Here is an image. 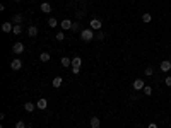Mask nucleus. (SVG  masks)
I'll list each match as a JSON object with an SVG mask.
<instances>
[{"label":"nucleus","mask_w":171,"mask_h":128,"mask_svg":"<svg viewBox=\"0 0 171 128\" xmlns=\"http://www.w3.org/2000/svg\"><path fill=\"white\" fill-rule=\"evenodd\" d=\"M144 87H146L144 79H135V80H134V91H142Z\"/></svg>","instance_id":"obj_5"},{"label":"nucleus","mask_w":171,"mask_h":128,"mask_svg":"<svg viewBox=\"0 0 171 128\" xmlns=\"http://www.w3.org/2000/svg\"><path fill=\"white\" fill-rule=\"evenodd\" d=\"M14 34H21L22 32V24H14Z\"/></svg>","instance_id":"obj_21"},{"label":"nucleus","mask_w":171,"mask_h":128,"mask_svg":"<svg viewBox=\"0 0 171 128\" xmlns=\"http://www.w3.org/2000/svg\"><path fill=\"white\" fill-rule=\"evenodd\" d=\"M12 51H14L15 55H21V53H24V44H22V43H15V44L12 46Z\"/></svg>","instance_id":"obj_8"},{"label":"nucleus","mask_w":171,"mask_h":128,"mask_svg":"<svg viewBox=\"0 0 171 128\" xmlns=\"http://www.w3.org/2000/svg\"><path fill=\"white\" fill-rule=\"evenodd\" d=\"M142 91H144V94H146V96H151V94H152V87H151V86H146Z\"/></svg>","instance_id":"obj_23"},{"label":"nucleus","mask_w":171,"mask_h":128,"mask_svg":"<svg viewBox=\"0 0 171 128\" xmlns=\"http://www.w3.org/2000/svg\"><path fill=\"white\" fill-rule=\"evenodd\" d=\"M15 128H26V123H24L22 120H19V121L15 123Z\"/></svg>","instance_id":"obj_26"},{"label":"nucleus","mask_w":171,"mask_h":128,"mask_svg":"<svg viewBox=\"0 0 171 128\" xmlns=\"http://www.w3.org/2000/svg\"><path fill=\"white\" fill-rule=\"evenodd\" d=\"M94 38H96V34H94V31H92L91 27L81 31V39H82V41H92Z\"/></svg>","instance_id":"obj_1"},{"label":"nucleus","mask_w":171,"mask_h":128,"mask_svg":"<svg viewBox=\"0 0 171 128\" xmlns=\"http://www.w3.org/2000/svg\"><path fill=\"white\" fill-rule=\"evenodd\" d=\"M72 24H74V22H72L70 19H63V21L60 22V27H62V31H70V29H72Z\"/></svg>","instance_id":"obj_4"},{"label":"nucleus","mask_w":171,"mask_h":128,"mask_svg":"<svg viewBox=\"0 0 171 128\" xmlns=\"http://www.w3.org/2000/svg\"><path fill=\"white\" fill-rule=\"evenodd\" d=\"M89 125H91V128H99V127H101V121H99V118L92 116L91 121H89Z\"/></svg>","instance_id":"obj_12"},{"label":"nucleus","mask_w":171,"mask_h":128,"mask_svg":"<svg viewBox=\"0 0 171 128\" xmlns=\"http://www.w3.org/2000/svg\"><path fill=\"white\" fill-rule=\"evenodd\" d=\"M48 26L53 29V27H57V26H58V21H57L55 17H50V19H48Z\"/></svg>","instance_id":"obj_18"},{"label":"nucleus","mask_w":171,"mask_h":128,"mask_svg":"<svg viewBox=\"0 0 171 128\" xmlns=\"http://www.w3.org/2000/svg\"><path fill=\"white\" fill-rule=\"evenodd\" d=\"M22 19H24V17H22L21 14H15V15L12 17V22H14V24H21V22H22Z\"/></svg>","instance_id":"obj_17"},{"label":"nucleus","mask_w":171,"mask_h":128,"mask_svg":"<svg viewBox=\"0 0 171 128\" xmlns=\"http://www.w3.org/2000/svg\"><path fill=\"white\" fill-rule=\"evenodd\" d=\"M27 34H29L31 38H36V36H38V27H36V26H29V27H27Z\"/></svg>","instance_id":"obj_13"},{"label":"nucleus","mask_w":171,"mask_h":128,"mask_svg":"<svg viewBox=\"0 0 171 128\" xmlns=\"http://www.w3.org/2000/svg\"><path fill=\"white\" fill-rule=\"evenodd\" d=\"M170 62H171V58H170Z\"/></svg>","instance_id":"obj_31"},{"label":"nucleus","mask_w":171,"mask_h":128,"mask_svg":"<svg viewBox=\"0 0 171 128\" xmlns=\"http://www.w3.org/2000/svg\"><path fill=\"white\" fill-rule=\"evenodd\" d=\"M152 74H154V68H152V67H147V68H146V75H147V77H151Z\"/></svg>","instance_id":"obj_25"},{"label":"nucleus","mask_w":171,"mask_h":128,"mask_svg":"<svg viewBox=\"0 0 171 128\" xmlns=\"http://www.w3.org/2000/svg\"><path fill=\"white\" fill-rule=\"evenodd\" d=\"M2 31H3V32H12V31H14V22H9V21L3 22V24H2Z\"/></svg>","instance_id":"obj_7"},{"label":"nucleus","mask_w":171,"mask_h":128,"mask_svg":"<svg viewBox=\"0 0 171 128\" xmlns=\"http://www.w3.org/2000/svg\"><path fill=\"white\" fill-rule=\"evenodd\" d=\"M89 26H91V29H92V31H101V27H103V22H101L99 19H91Z\"/></svg>","instance_id":"obj_3"},{"label":"nucleus","mask_w":171,"mask_h":128,"mask_svg":"<svg viewBox=\"0 0 171 128\" xmlns=\"http://www.w3.org/2000/svg\"><path fill=\"white\" fill-rule=\"evenodd\" d=\"M39 10H41L43 14H50V12H51V3H48V2H43V3L39 5Z\"/></svg>","instance_id":"obj_6"},{"label":"nucleus","mask_w":171,"mask_h":128,"mask_svg":"<svg viewBox=\"0 0 171 128\" xmlns=\"http://www.w3.org/2000/svg\"><path fill=\"white\" fill-rule=\"evenodd\" d=\"M96 39H104V32H103V31H98V34H96Z\"/></svg>","instance_id":"obj_27"},{"label":"nucleus","mask_w":171,"mask_h":128,"mask_svg":"<svg viewBox=\"0 0 171 128\" xmlns=\"http://www.w3.org/2000/svg\"><path fill=\"white\" fill-rule=\"evenodd\" d=\"M164 84H166L168 87H171V77H170V75H168V77L164 79Z\"/></svg>","instance_id":"obj_28"},{"label":"nucleus","mask_w":171,"mask_h":128,"mask_svg":"<svg viewBox=\"0 0 171 128\" xmlns=\"http://www.w3.org/2000/svg\"><path fill=\"white\" fill-rule=\"evenodd\" d=\"M21 67H22V62H21L19 58H15V60L10 62V68H12V70H19Z\"/></svg>","instance_id":"obj_10"},{"label":"nucleus","mask_w":171,"mask_h":128,"mask_svg":"<svg viewBox=\"0 0 171 128\" xmlns=\"http://www.w3.org/2000/svg\"><path fill=\"white\" fill-rule=\"evenodd\" d=\"M50 58H51V56H50V53H46V51H43V53L39 55V60H41L43 63H46V62H50Z\"/></svg>","instance_id":"obj_15"},{"label":"nucleus","mask_w":171,"mask_h":128,"mask_svg":"<svg viewBox=\"0 0 171 128\" xmlns=\"http://www.w3.org/2000/svg\"><path fill=\"white\" fill-rule=\"evenodd\" d=\"M159 67H161V72H170L171 70V62L170 60H163Z\"/></svg>","instance_id":"obj_9"},{"label":"nucleus","mask_w":171,"mask_h":128,"mask_svg":"<svg viewBox=\"0 0 171 128\" xmlns=\"http://www.w3.org/2000/svg\"><path fill=\"white\" fill-rule=\"evenodd\" d=\"M142 21H144V22H146V24H149V22H151V21H152V15H151V14H149V12H146V14H144V15H142Z\"/></svg>","instance_id":"obj_20"},{"label":"nucleus","mask_w":171,"mask_h":128,"mask_svg":"<svg viewBox=\"0 0 171 128\" xmlns=\"http://www.w3.org/2000/svg\"><path fill=\"white\" fill-rule=\"evenodd\" d=\"M36 108H38V109H41V111H43V109H46V108H48V101H46V99H39V101H38V104H36Z\"/></svg>","instance_id":"obj_14"},{"label":"nucleus","mask_w":171,"mask_h":128,"mask_svg":"<svg viewBox=\"0 0 171 128\" xmlns=\"http://www.w3.org/2000/svg\"><path fill=\"white\" fill-rule=\"evenodd\" d=\"M81 65H82L81 56H74V58H72V74H74V75H77V74H79Z\"/></svg>","instance_id":"obj_2"},{"label":"nucleus","mask_w":171,"mask_h":128,"mask_svg":"<svg viewBox=\"0 0 171 128\" xmlns=\"http://www.w3.org/2000/svg\"><path fill=\"white\" fill-rule=\"evenodd\" d=\"M60 62H62V65H63V67H70V65H72V60H70L69 56H63Z\"/></svg>","instance_id":"obj_19"},{"label":"nucleus","mask_w":171,"mask_h":128,"mask_svg":"<svg viewBox=\"0 0 171 128\" xmlns=\"http://www.w3.org/2000/svg\"><path fill=\"white\" fill-rule=\"evenodd\" d=\"M55 39H57V41H63V39H65V32H63V31H60V32H57V36H55Z\"/></svg>","instance_id":"obj_22"},{"label":"nucleus","mask_w":171,"mask_h":128,"mask_svg":"<svg viewBox=\"0 0 171 128\" xmlns=\"http://www.w3.org/2000/svg\"><path fill=\"white\" fill-rule=\"evenodd\" d=\"M147 128H158V125H156V123H149V127Z\"/></svg>","instance_id":"obj_29"},{"label":"nucleus","mask_w":171,"mask_h":128,"mask_svg":"<svg viewBox=\"0 0 171 128\" xmlns=\"http://www.w3.org/2000/svg\"><path fill=\"white\" fill-rule=\"evenodd\" d=\"M14 2H21V0H14Z\"/></svg>","instance_id":"obj_30"},{"label":"nucleus","mask_w":171,"mask_h":128,"mask_svg":"<svg viewBox=\"0 0 171 128\" xmlns=\"http://www.w3.org/2000/svg\"><path fill=\"white\" fill-rule=\"evenodd\" d=\"M62 84H63V77H55V79L51 80V86H53L55 89H58Z\"/></svg>","instance_id":"obj_11"},{"label":"nucleus","mask_w":171,"mask_h":128,"mask_svg":"<svg viewBox=\"0 0 171 128\" xmlns=\"http://www.w3.org/2000/svg\"><path fill=\"white\" fill-rule=\"evenodd\" d=\"M70 31H72V32H77V31H79V21L72 24V29H70Z\"/></svg>","instance_id":"obj_24"},{"label":"nucleus","mask_w":171,"mask_h":128,"mask_svg":"<svg viewBox=\"0 0 171 128\" xmlns=\"http://www.w3.org/2000/svg\"><path fill=\"white\" fill-rule=\"evenodd\" d=\"M24 109H26L27 113H33V111L36 109V104H33V103H26V104H24Z\"/></svg>","instance_id":"obj_16"}]
</instances>
